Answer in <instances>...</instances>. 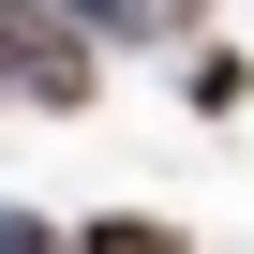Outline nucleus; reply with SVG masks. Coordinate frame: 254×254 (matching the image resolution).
Returning a JSON list of instances; mask_svg holds the SVG:
<instances>
[{
  "mask_svg": "<svg viewBox=\"0 0 254 254\" xmlns=\"http://www.w3.org/2000/svg\"><path fill=\"white\" fill-rule=\"evenodd\" d=\"M0 90H15V105H45V120H75V105L105 90V60H90V30H75V15L0 0Z\"/></svg>",
  "mask_w": 254,
  "mask_h": 254,
  "instance_id": "obj_1",
  "label": "nucleus"
},
{
  "mask_svg": "<svg viewBox=\"0 0 254 254\" xmlns=\"http://www.w3.org/2000/svg\"><path fill=\"white\" fill-rule=\"evenodd\" d=\"M209 0H105V30H194Z\"/></svg>",
  "mask_w": 254,
  "mask_h": 254,
  "instance_id": "obj_2",
  "label": "nucleus"
},
{
  "mask_svg": "<svg viewBox=\"0 0 254 254\" xmlns=\"http://www.w3.org/2000/svg\"><path fill=\"white\" fill-rule=\"evenodd\" d=\"M90 254H180V224H135L120 209V224H90Z\"/></svg>",
  "mask_w": 254,
  "mask_h": 254,
  "instance_id": "obj_3",
  "label": "nucleus"
},
{
  "mask_svg": "<svg viewBox=\"0 0 254 254\" xmlns=\"http://www.w3.org/2000/svg\"><path fill=\"white\" fill-rule=\"evenodd\" d=\"M0 254H60V239H45V224H15V209H0Z\"/></svg>",
  "mask_w": 254,
  "mask_h": 254,
  "instance_id": "obj_4",
  "label": "nucleus"
}]
</instances>
